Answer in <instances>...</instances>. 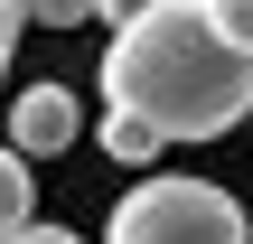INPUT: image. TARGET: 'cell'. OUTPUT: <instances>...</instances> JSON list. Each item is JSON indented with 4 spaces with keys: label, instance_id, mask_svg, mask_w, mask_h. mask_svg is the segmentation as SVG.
<instances>
[{
    "label": "cell",
    "instance_id": "obj_3",
    "mask_svg": "<svg viewBox=\"0 0 253 244\" xmlns=\"http://www.w3.org/2000/svg\"><path fill=\"white\" fill-rule=\"evenodd\" d=\"M75 132H84V113H75V94H66V85H19V103H9V150L56 160Z\"/></svg>",
    "mask_w": 253,
    "mask_h": 244
},
{
    "label": "cell",
    "instance_id": "obj_6",
    "mask_svg": "<svg viewBox=\"0 0 253 244\" xmlns=\"http://www.w3.org/2000/svg\"><path fill=\"white\" fill-rule=\"evenodd\" d=\"M38 9V28H84V19H103V0H28Z\"/></svg>",
    "mask_w": 253,
    "mask_h": 244
},
{
    "label": "cell",
    "instance_id": "obj_2",
    "mask_svg": "<svg viewBox=\"0 0 253 244\" xmlns=\"http://www.w3.org/2000/svg\"><path fill=\"white\" fill-rule=\"evenodd\" d=\"M103 244H253V226H244V207H235L216 179L160 169V179H141V188L103 216Z\"/></svg>",
    "mask_w": 253,
    "mask_h": 244
},
{
    "label": "cell",
    "instance_id": "obj_1",
    "mask_svg": "<svg viewBox=\"0 0 253 244\" xmlns=\"http://www.w3.org/2000/svg\"><path fill=\"white\" fill-rule=\"evenodd\" d=\"M103 103L150 113L169 141H216L253 122V47L216 19V0H160L94 56Z\"/></svg>",
    "mask_w": 253,
    "mask_h": 244
},
{
    "label": "cell",
    "instance_id": "obj_4",
    "mask_svg": "<svg viewBox=\"0 0 253 244\" xmlns=\"http://www.w3.org/2000/svg\"><path fill=\"white\" fill-rule=\"evenodd\" d=\"M94 141H103V150H113V160H122V169H150V160H160V141H169V132H160V122H150V113H131V103H103V122H94Z\"/></svg>",
    "mask_w": 253,
    "mask_h": 244
},
{
    "label": "cell",
    "instance_id": "obj_9",
    "mask_svg": "<svg viewBox=\"0 0 253 244\" xmlns=\"http://www.w3.org/2000/svg\"><path fill=\"white\" fill-rule=\"evenodd\" d=\"M141 9H160V0H103V19H113V28H131Z\"/></svg>",
    "mask_w": 253,
    "mask_h": 244
},
{
    "label": "cell",
    "instance_id": "obj_5",
    "mask_svg": "<svg viewBox=\"0 0 253 244\" xmlns=\"http://www.w3.org/2000/svg\"><path fill=\"white\" fill-rule=\"evenodd\" d=\"M38 216V188H28V150H9V169H0V226H28Z\"/></svg>",
    "mask_w": 253,
    "mask_h": 244
},
{
    "label": "cell",
    "instance_id": "obj_8",
    "mask_svg": "<svg viewBox=\"0 0 253 244\" xmlns=\"http://www.w3.org/2000/svg\"><path fill=\"white\" fill-rule=\"evenodd\" d=\"M216 19H225V28H235V38L253 47V0H216Z\"/></svg>",
    "mask_w": 253,
    "mask_h": 244
},
{
    "label": "cell",
    "instance_id": "obj_7",
    "mask_svg": "<svg viewBox=\"0 0 253 244\" xmlns=\"http://www.w3.org/2000/svg\"><path fill=\"white\" fill-rule=\"evenodd\" d=\"M9 244H84V235H66V226H47V216H28V226H9Z\"/></svg>",
    "mask_w": 253,
    "mask_h": 244
}]
</instances>
